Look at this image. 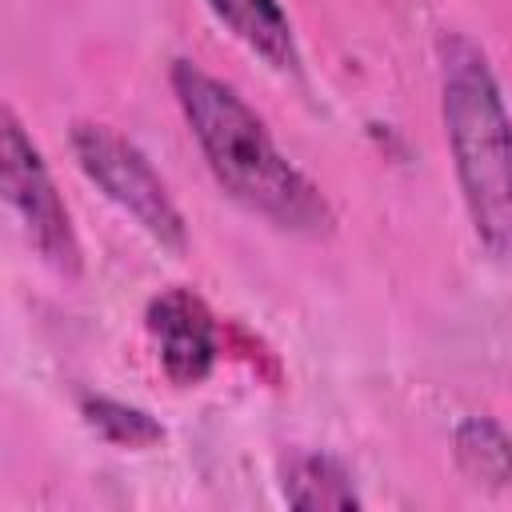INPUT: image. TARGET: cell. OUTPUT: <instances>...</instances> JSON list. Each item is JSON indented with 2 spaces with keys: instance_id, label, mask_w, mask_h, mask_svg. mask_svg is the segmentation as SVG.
I'll list each match as a JSON object with an SVG mask.
<instances>
[{
  "instance_id": "1",
  "label": "cell",
  "mask_w": 512,
  "mask_h": 512,
  "mask_svg": "<svg viewBox=\"0 0 512 512\" xmlns=\"http://www.w3.org/2000/svg\"><path fill=\"white\" fill-rule=\"evenodd\" d=\"M172 96L200 144L216 184L252 216L292 236H328L336 212L328 196L276 148L264 120L220 76L192 60H172Z\"/></svg>"
},
{
  "instance_id": "2",
  "label": "cell",
  "mask_w": 512,
  "mask_h": 512,
  "mask_svg": "<svg viewBox=\"0 0 512 512\" xmlns=\"http://www.w3.org/2000/svg\"><path fill=\"white\" fill-rule=\"evenodd\" d=\"M440 116L476 240L512 256V116L488 52L464 32H440Z\"/></svg>"
},
{
  "instance_id": "3",
  "label": "cell",
  "mask_w": 512,
  "mask_h": 512,
  "mask_svg": "<svg viewBox=\"0 0 512 512\" xmlns=\"http://www.w3.org/2000/svg\"><path fill=\"white\" fill-rule=\"evenodd\" d=\"M68 140H72V156H76L80 172L140 232H148L168 252L188 248V224H184L180 204L172 200V192L160 180V172L152 168V160L128 136H120L112 124H100V120H76Z\"/></svg>"
},
{
  "instance_id": "4",
  "label": "cell",
  "mask_w": 512,
  "mask_h": 512,
  "mask_svg": "<svg viewBox=\"0 0 512 512\" xmlns=\"http://www.w3.org/2000/svg\"><path fill=\"white\" fill-rule=\"evenodd\" d=\"M0 184H4V200L28 240V248L64 280L80 276L84 268V252L72 228V212L40 156V148L32 144V136L24 132V124L16 120L12 108L0 112Z\"/></svg>"
},
{
  "instance_id": "5",
  "label": "cell",
  "mask_w": 512,
  "mask_h": 512,
  "mask_svg": "<svg viewBox=\"0 0 512 512\" xmlns=\"http://www.w3.org/2000/svg\"><path fill=\"white\" fill-rule=\"evenodd\" d=\"M144 328L156 344L160 368L172 384L192 388L208 380L220 356V336H216V316L192 288H164L148 300Z\"/></svg>"
},
{
  "instance_id": "6",
  "label": "cell",
  "mask_w": 512,
  "mask_h": 512,
  "mask_svg": "<svg viewBox=\"0 0 512 512\" xmlns=\"http://www.w3.org/2000/svg\"><path fill=\"white\" fill-rule=\"evenodd\" d=\"M208 12L276 72H300V44L280 0H204Z\"/></svg>"
},
{
  "instance_id": "7",
  "label": "cell",
  "mask_w": 512,
  "mask_h": 512,
  "mask_svg": "<svg viewBox=\"0 0 512 512\" xmlns=\"http://www.w3.org/2000/svg\"><path fill=\"white\" fill-rule=\"evenodd\" d=\"M284 500L304 512H344L360 508L352 472L328 452H296L284 464Z\"/></svg>"
},
{
  "instance_id": "8",
  "label": "cell",
  "mask_w": 512,
  "mask_h": 512,
  "mask_svg": "<svg viewBox=\"0 0 512 512\" xmlns=\"http://www.w3.org/2000/svg\"><path fill=\"white\" fill-rule=\"evenodd\" d=\"M456 468L480 488H508L512 484V436L492 416H464L452 432Z\"/></svg>"
},
{
  "instance_id": "9",
  "label": "cell",
  "mask_w": 512,
  "mask_h": 512,
  "mask_svg": "<svg viewBox=\"0 0 512 512\" xmlns=\"http://www.w3.org/2000/svg\"><path fill=\"white\" fill-rule=\"evenodd\" d=\"M80 416L100 440H108L116 448H152L164 440V428L152 412L124 404V400H112V396H84Z\"/></svg>"
}]
</instances>
